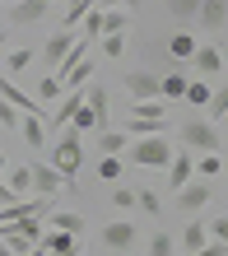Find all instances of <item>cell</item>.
<instances>
[{
    "instance_id": "4",
    "label": "cell",
    "mask_w": 228,
    "mask_h": 256,
    "mask_svg": "<svg viewBox=\"0 0 228 256\" xmlns=\"http://www.w3.org/2000/svg\"><path fill=\"white\" fill-rule=\"evenodd\" d=\"M135 242H140V224H130V219H112V224H102V247L108 252H135Z\"/></svg>"
},
{
    "instance_id": "21",
    "label": "cell",
    "mask_w": 228,
    "mask_h": 256,
    "mask_svg": "<svg viewBox=\"0 0 228 256\" xmlns=\"http://www.w3.org/2000/svg\"><path fill=\"white\" fill-rule=\"evenodd\" d=\"M102 14V33H126L130 28V10H98Z\"/></svg>"
},
{
    "instance_id": "7",
    "label": "cell",
    "mask_w": 228,
    "mask_h": 256,
    "mask_svg": "<svg viewBox=\"0 0 228 256\" xmlns=\"http://www.w3.org/2000/svg\"><path fill=\"white\" fill-rule=\"evenodd\" d=\"M196 19H200V28H205L210 38H219V33H224V24H228V0H200Z\"/></svg>"
},
{
    "instance_id": "9",
    "label": "cell",
    "mask_w": 228,
    "mask_h": 256,
    "mask_svg": "<svg viewBox=\"0 0 228 256\" xmlns=\"http://www.w3.org/2000/svg\"><path fill=\"white\" fill-rule=\"evenodd\" d=\"M28 177H33V191H38V196H56V191H66V177H60L52 163H28Z\"/></svg>"
},
{
    "instance_id": "42",
    "label": "cell",
    "mask_w": 228,
    "mask_h": 256,
    "mask_svg": "<svg viewBox=\"0 0 228 256\" xmlns=\"http://www.w3.org/2000/svg\"><path fill=\"white\" fill-rule=\"evenodd\" d=\"M5 42H10V38H5V33H0V52H5Z\"/></svg>"
},
{
    "instance_id": "30",
    "label": "cell",
    "mask_w": 228,
    "mask_h": 256,
    "mask_svg": "<svg viewBox=\"0 0 228 256\" xmlns=\"http://www.w3.org/2000/svg\"><path fill=\"white\" fill-rule=\"evenodd\" d=\"M135 205H140L144 214H158V210H163V200H158L154 186H140V191H135Z\"/></svg>"
},
{
    "instance_id": "12",
    "label": "cell",
    "mask_w": 228,
    "mask_h": 256,
    "mask_svg": "<svg viewBox=\"0 0 228 256\" xmlns=\"http://www.w3.org/2000/svg\"><path fill=\"white\" fill-rule=\"evenodd\" d=\"M191 177H196V154L182 149V154H172V163H168V186L177 191V186H186Z\"/></svg>"
},
{
    "instance_id": "36",
    "label": "cell",
    "mask_w": 228,
    "mask_h": 256,
    "mask_svg": "<svg viewBox=\"0 0 228 256\" xmlns=\"http://www.w3.org/2000/svg\"><path fill=\"white\" fill-rule=\"evenodd\" d=\"M112 205L116 210H135V186H116L112 191Z\"/></svg>"
},
{
    "instance_id": "41",
    "label": "cell",
    "mask_w": 228,
    "mask_h": 256,
    "mask_svg": "<svg viewBox=\"0 0 228 256\" xmlns=\"http://www.w3.org/2000/svg\"><path fill=\"white\" fill-rule=\"evenodd\" d=\"M98 10H135V0H98Z\"/></svg>"
},
{
    "instance_id": "33",
    "label": "cell",
    "mask_w": 228,
    "mask_h": 256,
    "mask_svg": "<svg viewBox=\"0 0 228 256\" xmlns=\"http://www.w3.org/2000/svg\"><path fill=\"white\" fill-rule=\"evenodd\" d=\"M98 177H102V182H116V177H121V158L116 154H102L98 158Z\"/></svg>"
},
{
    "instance_id": "5",
    "label": "cell",
    "mask_w": 228,
    "mask_h": 256,
    "mask_svg": "<svg viewBox=\"0 0 228 256\" xmlns=\"http://www.w3.org/2000/svg\"><path fill=\"white\" fill-rule=\"evenodd\" d=\"M210 200H214V186H210L205 177H191L186 186H177V210L182 214H200Z\"/></svg>"
},
{
    "instance_id": "14",
    "label": "cell",
    "mask_w": 228,
    "mask_h": 256,
    "mask_svg": "<svg viewBox=\"0 0 228 256\" xmlns=\"http://www.w3.org/2000/svg\"><path fill=\"white\" fill-rule=\"evenodd\" d=\"M0 98H5V102H14L19 112H38V98H33V94H24V88L10 80V74H0Z\"/></svg>"
},
{
    "instance_id": "11",
    "label": "cell",
    "mask_w": 228,
    "mask_h": 256,
    "mask_svg": "<svg viewBox=\"0 0 228 256\" xmlns=\"http://www.w3.org/2000/svg\"><path fill=\"white\" fill-rule=\"evenodd\" d=\"M47 0H14L10 5V24H19V28H28V24H38V19H47Z\"/></svg>"
},
{
    "instance_id": "23",
    "label": "cell",
    "mask_w": 228,
    "mask_h": 256,
    "mask_svg": "<svg viewBox=\"0 0 228 256\" xmlns=\"http://www.w3.org/2000/svg\"><path fill=\"white\" fill-rule=\"evenodd\" d=\"M126 149H130V135H126V130H112V126L102 130V154H116V158H121Z\"/></svg>"
},
{
    "instance_id": "29",
    "label": "cell",
    "mask_w": 228,
    "mask_h": 256,
    "mask_svg": "<svg viewBox=\"0 0 228 256\" xmlns=\"http://www.w3.org/2000/svg\"><path fill=\"white\" fill-rule=\"evenodd\" d=\"M149 256H177V238L172 233H154L149 238Z\"/></svg>"
},
{
    "instance_id": "44",
    "label": "cell",
    "mask_w": 228,
    "mask_h": 256,
    "mask_svg": "<svg viewBox=\"0 0 228 256\" xmlns=\"http://www.w3.org/2000/svg\"><path fill=\"white\" fill-rule=\"evenodd\" d=\"M224 182H228V163H224Z\"/></svg>"
},
{
    "instance_id": "13",
    "label": "cell",
    "mask_w": 228,
    "mask_h": 256,
    "mask_svg": "<svg viewBox=\"0 0 228 256\" xmlns=\"http://www.w3.org/2000/svg\"><path fill=\"white\" fill-rule=\"evenodd\" d=\"M70 42H74V33H66V28H60V33H52L47 42H42V66H60L66 61V52H70Z\"/></svg>"
},
{
    "instance_id": "19",
    "label": "cell",
    "mask_w": 228,
    "mask_h": 256,
    "mask_svg": "<svg viewBox=\"0 0 228 256\" xmlns=\"http://www.w3.org/2000/svg\"><path fill=\"white\" fill-rule=\"evenodd\" d=\"M196 47H200V42H196L191 33H172V38H168V56H172V61H191Z\"/></svg>"
},
{
    "instance_id": "37",
    "label": "cell",
    "mask_w": 228,
    "mask_h": 256,
    "mask_svg": "<svg viewBox=\"0 0 228 256\" xmlns=\"http://www.w3.org/2000/svg\"><path fill=\"white\" fill-rule=\"evenodd\" d=\"M80 24H84V38H98V33H102V14H98V10H88Z\"/></svg>"
},
{
    "instance_id": "45",
    "label": "cell",
    "mask_w": 228,
    "mask_h": 256,
    "mask_svg": "<svg viewBox=\"0 0 228 256\" xmlns=\"http://www.w3.org/2000/svg\"><path fill=\"white\" fill-rule=\"evenodd\" d=\"M47 5H52V0H47Z\"/></svg>"
},
{
    "instance_id": "20",
    "label": "cell",
    "mask_w": 228,
    "mask_h": 256,
    "mask_svg": "<svg viewBox=\"0 0 228 256\" xmlns=\"http://www.w3.org/2000/svg\"><path fill=\"white\" fill-rule=\"evenodd\" d=\"M94 5H98V0H66V14H60V28L70 33V28L80 24V19H84V14L94 10Z\"/></svg>"
},
{
    "instance_id": "22",
    "label": "cell",
    "mask_w": 228,
    "mask_h": 256,
    "mask_svg": "<svg viewBox=\"0 0 228 256\" xmlns=\"http://www.w3.org/2000/svg\"><path fill=\"white\" fill-rule=\"evenodd\" d=\"M186 74H158V98H182L186 94Z\"/></svg>"
},
{
    "instance_id": "26",
    "label": "cell",
    "mask_w": 228,
    "mask_h": 256,
    "mask_svg": "<svg viewBox=\"0 0 228 256\" xmlns=\"http://www.w3.org/2000/svg\"><path fill=\"white\" fill-rule=\"evenodd\" d=\"M196 177H205V182L224 177V163H219V154H200V158H196Z\"/></svg>"
},
{
    "instance_id": "38",
    "label": "cell",
    "mask_w": 228,
    "mask_h": 256,
    "mask_svg": "<svg viewBox=\"0 0 228 256\" xmlns=\"http://www.w3.org/2000/svg\"><path fill=\"white\" fill-rule=\"evenodd\" d=\"M205 228H210V238H214V242H224V247H228V214H219L214 224H205Z\"/></svg>"
},
{
    "instance_id": "27",
    "label": "cell",
    "mask_w": 228,
    "mask_h": 256,
    "mask_svg": "<svg viewBox=\"0 0 228 256\" xmlns=\"http://www.w3.org/2000/svg\"><path fill=\"white\" fill-rule=\"evenodd\" d=\"M28 66H33V47H14L10 61H5V74H24Z\"/></svg>"
},
{
    "instance_id": "15",
    "label": "cell",
    "mask_w": 228,
    "mask_h": 256,
    "mask_svg": "<svg viewBox=\"0 0 228 256\" xmlns=\"http://www.w3.org/2000/svg\"><path fill=\"white\" fill-rule=\"evenodd\" d=\"M19 130H24V140H28V149H42V144H47V126L38 122V112H28V116H19Z\"/></svg>"
},
{
    "instance_id": "6",
    "label": "cell",
    "mask_w": 228,
    "mask_h": 256,
    "mask_svg": "<svg viewBox=\"0 0 228 256\" xmlns=\"http://www.w3.org/2000/svg\"><path fill=\"white\" fill-rule=\"evenodd\" d=\"M84 108H88V116H94V126H98V130H108V126H112V122H108L112 98H108V88H102V84H88V88H84Z\"/></svg>"
},
{
    "instance_id": "2",
    "label": "cell",
    "mask_w": 228,
    "mask_h": 256,
    "mask_svg": "<svg viewBox=\"0 0 228 256\" xmlns=\"http://www.w3.org/2000/svg\"><path fill=\"white\" fill-rule=\"evenodd\" d=\"M172 154H177V149H172L168 135H140V140L126 149V158H130V163H140V168H168Z\"/></svg>"
},
{
    "instance_id": "24",
    "label": "cell",
    "mask_w": 228,
    "mask_h": 256,
    "mask_svg": "<svg viewBox=\"0 0 228 256\" xmlns=\"http://www.w3.org/2000/svg\"><path fill=\"white\" fill-rule=\"evenodd\" d=\"M94 70H98V66H94V61L84 56V61L74 66L70 74H60V84H66V88H80V84H88V80H94Z\"/></svg>"
},
{
    "instance_id": "17",
    "label": "cell",
    "mask_w": 228,
    "mask_h": 256,
    "mask_svg": "<svg viewBox=\"0 0 228 256\" xmlns=\"http://www.w3.org/2000/svg\"><path fill=\"white\" fill-rule=\"evenodd\" d=\"M163 116H135L130 112V122H126V135H163Z\"/></svg>"
},
{
    "instance_id": "28",
    "label": "cell",
    "mask_w": 228,
    "mask_h": 256,
    "mask_svg": "<svg viewBox=\"0 0 228 256\" xmlns=\"http://www.w3.org/2000/svg\"><path fill=\"white\" fill-rule=\"evenodd\" d=\"M60 88H66V84H60L56 74H42V80H38V94H33V98H38V102H56V98H60Z\"/></svg>"
},
{
    "instance_id": "3",
    "label": "cell",
    "mask_w": 228,
    "mask_h": 256,
    "mask_svg": "<svg viewBox=\"0 0 228 256\" xmlns=\"http://www.w3.org/2000/svg\"><path fill=\"white\" fill-rule=\"evenodd\" d=\"M177 140H182V149H196V154H219V126H210L205 116H191V122H182V130H177Z\"/></svg>"
},
{
    "instance_id": "1",
    "label": "cell",
    "mask_w": 228,
    "mask_h": 256,
    "mask_svg": "<svg viewBox=\"0 0 228 256\" xmlns=\"http://www.w3.org/2000/svg\"><path fill=\"white\" fill-rule=\"evenodd\" d=\"M84 163V144H80V130L74 126H60V140L52 144V168L66 177V182H74V172H80Z\"/></svg>"
},
{
    "instance_id": "31",
    "label": "cell",
    "mask_w": 228,
    "mask_h": 256,
    "mask_svg": "<svg viewBox=\"0 0 228 256\" xmlns=\"http://www.w3.org/2000/svg\"><path fill=\"white\" fill-rule=\"evenodd\" d=\"M102 56H108V61H121V56H126V33H108L102 38Z\"/></svg>"
},
{
    "instance_id": "25",
    "label": "cell",
    "mask_w": 228,
    "mask_h": 256,
    "mask_svg": "<svg viewBox=\"0 0 228 256\" xmlns=\"http://www.w3.org/2000/svg\"><path fill=\"white\" fill-rule=\"evenodd\" d=\"M210 94H214V88H210L205 80H191V84H186V94H182V98H186L191 108H210Z\"/></svg>"
},
{
    "instance_id": "39",
    "label": "cell",
    "mask_w": 228,
    "mask_h": 256,
    "mask_svg": "<svg viewBox=\"0 0 228 256\" xmlns=\"http://www.w3.org/2000/svg\"><path fill=\"white\" fill-rule=\"evenodd\" d=\"M0 126H19V108L5 102V98H0Z\"/></svg>"
},
{
    "instance_id": "16",
    "label": "cell",
    "mask_w": 228,
    "mask_h": 256,
    "mask_svg": "<svg viewBox=\"0 0 228 256\" xmlns=\"http://www.w3.org/2000/svg\"><path fill=\"white\" fill-rule=\"evenodd\" d=\"M205 242H210V228H205V224H196V219H191L186 228H182V252L191 256V252H200Z\"/></svg>"
},
{
    "instance_id": "40",
    "label": "cell",
    "mask_w": 228,
    "mask_h": 256,
    "mask_svg": "<svg viewBox=\"0 0 228 256\" xmlns=\"http://www.w3.org/2000/svg\"><path fill=\"white\" fill-rule=\"evenodd\" d=\"M14 200H24V196H19V191H14L10 182H0V205H14Z\"/></svg>"
},
{
    "instance_id": "35",
    "label": "cell",
    "mask_w": 228,
    "mask_h": 256,
    "mask_svg": "<svg viewBox=\"0 0 228 256\" xmlns=\"http://www.w3.org/2000/svg\"><path fill=\"white\" fill-rule=\"evenodd\" d=\"M5 182H10L14 191H19V196H24V191H33V177H28V168H14V172L5 177Z\"/></svg>"
},
{
    "instance_id": "43",
    "label": "cell",
    "mask_w": 228,
    "mask_h": 256,
    "mask_svg": "<svg viewBox=\"0 0 228 256\" xmlns=\"http://www.w3.org/2000/svg\"><path fill=\"white\" fill-rule=\"evenodd\" d=\"M0 172H5V154H0Z\"/></svg>"
},
{
    "instance_id": "34",
    "label": "cell",
    "mask_w": 228,
    "mask_h": 256,
    "mask_svg": "<svg viewBox=\"0 0 228 256\" xmlns=\"http://www.w3.org/2000/svg\"><path fill=\"white\" fill-rule=\"evenodd\" d=\"M210 116H228V80H224V88L219 94H210V108H205Z\"/></svg>"
},
{
    "instance_id": "18",
    "label": "cell",
    "mask_w": 228,
    "mask_h": 256,
    "mask_svg": "<svg viewBox=\"0 0 228 256\" xmlns=\"http://www.w3.org/2000/svg\"><path fill=\"white\" fill-rule=\"evenodd\" d=\"M84 214H80V210H56V214H52V228H66V233H74V238H80L84 233Z\"/></svg>"
},
{
    "instance_id": "8",
    "label": "cell",
    "mask_w": 228,
    "mask_h": 256,
    "mask_svg": "<svg viewBox=\"0 0 228 256\" xmlns=\"http://www.w3.org/2000/svg\"><path fill=\"white\" fill-rule=\"evenodd\" d=\"M126 88H130V98L135 102H149V98H158V70H130L126 74Z\"/></svg>"
},
{
    "instance_id": "10",
    "label": "cell",
    "mask_w": 228,
    "mask_h": 256,
    "mask_svg": "<svg viewBox=\"0 0 228 256\" xmlns=\"http://www.w3.org/2000/svg\"><path fill=\"white\" fill-rule=\"evenodd\" d=\"M191 66L200 70V74H224V52H219V42H200V47L191 52Z\"/></svg>"
},
{
    "instance_id": "32",
    "label": "cell",
    "mask_w": 228,
    "mask_h": 256,
    "mask_svg": "<svg viewBox=\"0 0 228 256\" xmlns=\"http://www.w3.org/2000/svg\"><path fill=\"white\" fill-rule=\"evenodd\" d=\"M196 10H200V0H168V14H172V19H182V24L196 19Z\"/></svg>"
}]
</instances>
